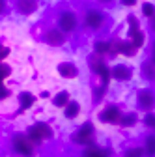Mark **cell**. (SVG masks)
<instances>
[{
    "instance_id": "17",
    "label": "cell",
    "mask_w": 155,
    "mask_h": 157,
    "mask_svg": "<svg viewBox=\"0 0 155 157\" xmlns=\"http://www.w3.org/2000/svg\"><path fill=\"white\" fill-rule=\"evenodd\" d=\"M140 69H142V77L146 78V81L155 82V64H153L151 60H146Z\"/></svg>"
},
{
    "instance_id": "8",
    "label": "cell",
    "mask_w": 155,
    "mask_h": 157,
    "mask_svg": "<svg viewBox=\"0 0 155 157\" xmlns=\"http://www.w3.org/2000/svg\"><path fill=\"white\" fill-rule=\"evenodd\" d=\"M43 41L51 47H62L66 43V34L60 30V28H47L45 34H43Z\"/></svg>"
},
{
    "instance_id": "20",
    "label": "cell",
    "mask_w": 155,
    "mask_h": 157,
    "mask_svg": "<svg viewBox=\"0 0 155 157\" xmlns=\"http://www.w3.org/2000/svg\"><path fill=\"white\" fill-rule=\"evenodd\" d=\"M93 52L97 56L110 54V41H95L93 43Z\"/></svg>"
},
{
    "instance_id": "29",
    "label": "cell",
    "mask_w": 155,
    "mask_h": 157,
    "mask_svg": "<svg viewBox=\"0 0 155 157\" xmlns=\"http://www.w3.org/2000/svg\"><path fill=\"white\" fill-rule=\"evenodd\" d=\"M8 54H9V49H8V47H4V45H0V60H4Z\"/></svg>"
},
{
    "instance_id": "14",
    "label": "cell",
    "mask_w": 155,
    "mask_h": 157,
    "mask_svg": "<svg viewBox=\"0 0 155 157\" xmlns=\"http://www.w3.org/2000/svg\"><path fill=\"white\" fill-rule=\"evenodd\" d=\"M82 157H110L108 150L105 148H99V146H86L84 151H82Z\"/></svg>"
},
{
    "instance_id": "34",
    "label": "cell",
    "mask_w": 155,
    "mask_h": 157,
    "mask_svg": "<svg viewBox=\"0 0 155 157\" xmlns=\"http://www.w3.org/2000/svg\"><path fill=\"white\" fill-rule=\"evenodd\" d=\"M99 2H105L107 4V2H112V0H99Z\"/></svg>"
},
{
    "instance_id": "1",
    "label": "cell",
    "mask_w": 155,
    "mask_h": 157,
    "mask_svg": "<svg viewBox=\"0 0 155 157\" xmlns=\"http://www.w3.org/2000/svg\"><path fill=\"white\" fill-rule=\"evenodd\" d=\"M26 136L34 144H41L43 140H49L51 136H52V127L49 124H45V122H37V124H34V125L28 127Z\"/></svg>"
},
{
    "instance_id": "21",
    "label": "cell",
    "mask_w": 155,
    "mask_h": 157,
    "mask_svg": "<svg viewBox=\"0 0 155 157\" xmlns=\"http://www.w3.org/2000/svg\"><path fill=\"white\" fill-rule=\"evenodd\" d=\"M134 124H137V114H134V112L122 114V120H120V125L122 127H133Z\"/></svg>"
},
{
    "instance_id": "19",
    "label": "cell",
    "mask_w": 155,
    "mask_h": 157,
    "mask_svg": "<svg viewBox=\"0 0 155 157\" xmlns=\"http://www.w3.org/2000/svg\"><path fill=\"white\" fill-rule=\"evenodd\" d=\"M69 101H71V97H69V92H66V90L58 92V94L52 97V105H54V107H62V109H64Z\"/></svg>"
},
{
    "instance_id": "27",
    "label": "cell",
    "mask_w": 155,
    "mask_h": 157,
    "mask_svg": "<svg viewBox=\"0 0 155 157\" xmlns=\"http://www.w3.org/2000/svg\"><path fill=\"white\" fill-rule=\"evenodd\" d=\"M144 124H146L149 129H155V114H151V112L146 114V116H144Z\"/></svg>"
},
{
    "instance_id": "32",
    "label": "cell",
    "mask_w": 155,
    "mask_h": 157,
    "mask_svg": "<svg viewBox=\"0 0 155 157\" xmlns=\"http://www.w3.org/2000/svg\"><path fill=\"white\" fill-rule=\"evenodd\" d=\"M122 4L123 6H134V4H137V0H122Z\"/></svg>"
},
{
    "instance_id": "24",
    "label": "cell",
    "mask_w": 155,
    "mask_h": 157,
    "mask_svg": "<svg viewBox=\"0 0 155 157\" xmlns=\"http://www.w3.org/2000/svg\"><path fill=\"white\" fill-rule=\"evenodd\" d=\"M123 157H144V150H142V146H133V148L125 150Z\"/></svg>"
},
{
    "instance_id": "23",
    "label": "cell",
    "mask_w": 155,
    "mask_h": 157,
    "mask_svg": "<svg viewBox=\"0 0 155 157\" xmlns=\"http://www.w3.org/2000/svg\"><path fill=\"white\" fill-rule=\"evenodd\" d=\"M127 25H129V36H133V34L140 32V25H138V19L134 17V15H129V17H127Z\"/></svg>"
},
{
    "instance_id": "15",
    "label": "cell",
    "mask_w": 155,
    "mask_h": 157,
    "mask_svg": "<svg viewBox=\"0 0 155 157\" xmlns=\"http://www.w3.org/2000/svg\"><path fill=\"white\" fill-rule=\"evenodd\" d=\"M34 103H36V95L34 94H30V92H21L19 94V105H21V110L30 109Z\"/></svg>"
},
{
    "instance_id": "3",
    "label": "cell",
    "mask_w": 155,
    "mask_h": 157,
    "mask_svg": "<svg viewBox=\"0 0 155 157\" xmlns=\"http://www.w3.org/2000/svg\"><path fill=\"white\" fill-rule=\"evenodd\" d=\"M58 28H60L64 34H73L79 28V17H77L75 11L71 10H62L58 13Z\"/></svg>"
},
{
    "instance_id": "5",
    "label": "cell",
    "mask_w": 155,
    "mask_h": 157,
    "mask_svg": "<svg viewBox=\"0 0 155 157\" xmlns=\"http://www.w3.org/2000/svg\"><path fill=\"white\" fill-rule=\"evenodd\" d=\"M73 142L79 144V146H92V142H93V125L90 122L82 124L77 129V133L73 135Z\"/></svg>"
},
{
    "instance_id": "9",
    "label": "cell",
    "mask_w": 155,
    "mask_h": 157,
    "mask_svg": "<svg viewBox=\"0 0 155 157\" xmlns=\"http://www.w3.org/2000/svg\"><path fill=\"white\" fill-rule=\"evenodd\" d=\"M137 103L138 109H142L144 112H149L155 109V94L151 90H140L137 95Z\"/></svg>"
},
{
    "instance_id": "4",
    "label": "cell",
    "mask_w": 155,
    "mask_h": 157,
    "mask_svg": "<svg viewBox=\"0 0 155 157\" xmlns=\"http://www.w3.org/2000/svg\"><path fill=\"white\" fill-rule=\"evenodd\" d=\"M105 25H107V17H105L103 11L95 10V8L86 10V13H84V26H86L88 30L97 32V30H101Z\"/></svg>"
},
{
    "instance_id": "6",
    "label": "cell",
    "mask_w": 155,
    "mask_h": 157,
    "mask_svg": "<svg viewBox=\"0 0 155 157\" xmlns=\"http://www.w3.org/2000/svg\"><path fill=\"white\" fill-rule=\"evenodd\" d=\"M137 47H134L129 39H114L110 41V54H123V56H134L137 54Z\"/></svg>"
},
{
    "instance_id": "16",
    "label": "cell",
    "mask_w": 155,
    "mask_h": 157,
    "mask_svg": "<svg viewBox=\"0 0 155 157\" xmlns=\"http://www.w3.org/2000/svg\"><path fill=\"white\" fill-rule=\"evenodd\" d=\"M79 112H81V105L77 103V101H73V99L64 107V116L67 118V120H73V118H77V116H79Z\"/></svg>"
},
{
    "instance_id": "31",
    "label": "cell",
    "mask_w": 155,
    "mask_h": 157,
    "mask_svg": "<svg viewBox=\"0 0 155 157\" xmlns=\"http://www.w3.org/2000/svg\"><path fill=\"white\" fill-rule=\"evenodd\" d=\"M149 30L155 34V15H153V17H149Z\"/></svg>"
},
{
    "instance_id": "33",
    "label": "cell",
    "mask_w": 155,
    "mask_h": 157,
    "mask_svg": "<svg viewBox=\"0 0 155 157\" xmlns=\"http://www.w3.org/2000/svg\"><path fill=\"white\" fill-rule=\"evenodd\" d=\"M6 11V0H0V15Z\"/></svg>"
},
{
    "instance_id": "18",
    "label": "cell",
    "mask_w": 155,
    "mask_h": 157,
    "mask_svg": "<svg viewBox=\"0 0 155 157\" xmlns=\"http://www.w3.org/2000/svg\"><path fill=\"white\" fill-rule=\"evenodd\" d=\"M144 155L146 157H155V135H148L144 139Z\"/></svg>"
},
{
    "instance_id": "30",
    "label": "cell",
    "mask_w": 155,
    "mask_h": 157,
    "mask_svg": "<svg viewBox=\"0 0 155 157\" xmlns=\"http://www.w3.org/2000/svg\"><path fill=\"white\" fill-rule=\"evenodd\" d=\"M149 60L155 64V41L151 43V49H149Z\"/></svg>"
},
{
    "instance_id": "10",
    "label": "cell",
    "mask_w": 155,
    "mask_h": 157,
    "mask_svg": "<svg viewBox=\"0 0 155 157\" xmlns=\"http://www.w3.org/2000/svg\"><path fill=\"white\" fill-rule=\"evenodd\" d=\"M99 118H101V122H105V124L116 125V124H120V120H122V110H120V107H116V105H108V107L103 109Z\"/></svg>"
},
{
    "instance_id": "13",
    "label": "cell",
    "mask_w": 155,
    "mask_h": 157,
    "mask_svg": "<svg viewBox=\"0 0 155 157\" xmlns=\"http://www.w3.org/2000/svg\"><path fill=\"white\" fill-rule=\"evenodd\" d=\"M58 73H60V77L64 78H77L79 77V67H77L75 64L71 62H62V64H58Z\"/></svg>"
},
{
    "instance_id": "12",
    "label": "cell",
    "mask_w": 155,
    "mask_h": 157,
    "mask_svg": "<svg viewBox=\"0 0 155 157\" xmlns=\"http://www.w3.org/2000/svg\"><path fill=\"white\" fill-rule=\"evenodd\" d=\"M37 0H15V8L21 15H32L37 10Z\"/></svg>"
},
{
    "instance_id": "2",
    "label": "cell",
    "mask_w": 155,
    "mask_h": 157,
    "mask_svg": "<svg viewBox=\"0 0 155 157\" xmlns=\"http://www.w3.org/2000/svg\"><path fill=\"white\" fill-rule=\"evenodd\" d=\"M34 146L36 144L28 139V136L21 135V133L13 135V139H11V150L21 157H32L34 155Z\"/></svg>"
},
{
    "instance_id": "28",
    "label": "cell",
    "mask_w": 155,
    "mask_h": 157,
    "mask_svg": "<svg viewBox=\"0 0 155 157\" xmlns=\"http://www.w3.org/2000/svg\"><path fill=\"white\" fill-rule=\"evenodd\" d=\"M8 95H9V90L4 86V82H0V99H6Z\"/></svg>"
},
{
    "instance_id": "22",
    "label": "cell",
    "mask_w": 155,
    "mask_h": 157,
    "mask_svg": "<svg viewBox=\"0 0 155 157\" xmlns=\"http://www.w3.org/2000/svg\"><path fill=\"white\" fill-rule=\"evenodd\" d=\"M129 41L137 47V49H140L144 43H146V36H144V32L140 30V32H137V34H133V36H129Z\"/></svg>"
},
{
    "instance_id": "26",
    "label": "cell",
    "mask_w": 155,
    "mask_h": 157,
    "mask_svg": "<svg viewBox=\"0 0 155 157\" xmlns=\"http://www.w3.org/2000/svg\"><path fill=\"white\" fill-rule=\"evenodd\" d=\"M9 73H11V67H9V66L0 64V82H4V78L9 77Z\"/></svg>"
},
{
    "instance_id": "11",
    "label": "cell",
    "mask_w": 155,
    "mask_h": 157,
    "mask_svg": "<svg viewBox=\"0 0 155 157\" xmlns=\"http://www.w3.org/2000/svg\"><path fill=\"white\" fill-rule=\"evenodd\" d=\"M110 78L120 81V82L131 81L133 78V69L129 66H125V64H116L114 67H110Z\"/></svg>"
},
{
    "instance_id": "7",
    "label": "cell",
    "mask_w": 155,
    "mask_h": 157,
    "mask_svg": "<svg viewBox=\"0 0 155 157\" xmlns=\"http://www.w3.org/2000/svg\"><path fill=\"white\" fill-rule=\"evenodd\" d=\"M92 69L95 71V75H97L99 78H101V86H108V81H110V67H107V64L101 60V56H97L95 54L93 58H92Z\"/></svg>"
},
{
    "instance_id": "25",
    "label": "cell",
    "mask_w": 155,
    "mask_h": 157,
    "mask_svg": "<svg viewBox=\"0 0 155 157\" xmlns=\"http://www.w3.org/2000/svg\"><path fill=\"white\" fill-rule=\"evenodd\" d=\"M142 13H144V17H153L155 15V6L151 4V2H144L142 4Z\"/></svg>"
}]
</instances>
